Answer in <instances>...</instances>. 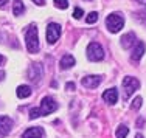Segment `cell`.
<instances>
[{
    "label": "cell",
    "mask_w": 146,
    "mask_h": 138,
    "mask_svg": "<svg viewBox=\"0 0 146 138\" xmlns=\"http://www.w3.org/2000/svg\"><path fill=\"white\" fill-rule=\"evenodd\" d=\"M120 40H121V47L127 50V48H131L132 45H135V34L134 33H127V34H124Z\"/></svg>",
    "instance_id": "14"
},
{
    "label": "cell",
    "mask_w": 146,
    "mask_h": 138,
    "mask_svg": "<svg viewBox=\"0 0 146 138\" xmlns=\"http://www.w3.org/2000/svg\"><path fill=\"white\" fill-rule=\"evenodd\" d=\"M138 87H140V81H138L137 78L126 76L123 79V88H124V96H126V98H129Z\"/></svg>",
    "instance_id": "5"
},
{
    "label": "cell",
    "mask_w": 146,
    "mask_h": 138,
    "mask_svg": "<svg viewBox=\"0 0 146 138\" xmlns=\"http://www.w3.org/2000/svg\"><path fill=\"white\" fill-rule=\"evenodd\" d=\"M33 2H34V3H37L39 6H42L44 3H45V0H33Z\"/></svg>",
    "instance_id": "25"
},
{
    "label": "cell",
    "mask_w": 146,
    "mask_h": 138,
    "mask_svg": "<svg viewBox=\"0 0 146 138\" xmlns=\"http://www.w3.org/2000/svg\"><path fill=\"white\" fill-rule=\"evenodd\" d=\"M59 36H61V25H59V23H54V22L48 23V26H47V42L50 44V45H53V44H56Z\"/></svg>",
    "instance_id": "6"
},
{
    "label": "cell",
    "mask_w": 146,
    "mask_h": 138,
    "mask_svg": "<svg viewBox=\"0 0 146 138\" xmlns=\"http://www.w3.org/2000/svg\"><path fill=\"white\" fill-rule=\"evenodd\" d=\"M106 26L110 33H118L124 26V17L120 13H112L106 19Z\"/></svg>",
    "instance_id": "3"
},
{
    "label": "cell",
    "mask_w": 146,
    "mask_h": 138,
    "mask_svg": "<svg viewBox=\"0 0 146 138\" xmlns=\"http://www.w3.org/2000/svg\"><path fill=\"white\" fill-rule=\"evenodd\" d=\"M42 65L40 64H31L28 68V79L31 82H39L42 79Z\"/></svg>",
    "instance_id": "7"
},
{
    "label": "cell",
    "mask_w": 146,
    "mask_h": 138,
    "mask_svg": "<svg viewBox=\"0 0 146 138\" xmlns=\"http://www.w3.org/2000/svg\"><path fill=\"white\" fill-rule=\"evenodd\" d=\"M23 13H25V6H23L22 0H14V3H13V14L20 16Z\"/></svg>",
    "instance_id": "16"
},
{
    "label": "cell",
    "mask_w": 146,
    "mask_h": 138,
    "mask_svg": "<svg viewBox=\"0 0 146 138\" xmlns=\"http://www.w3.org/2000/svg\"><path fill=\"white\" fill-rule=\"evenodd\" d=\"M56 110H58V102L53 98H50V96H45L39 107H33L30 110V120L39 118L42 115H50V113L56 112Z\"/></svg>",
    "instance_id": "1"
},
{
    "label": "cell",
    "mask_w": 146,
    "mask_h": 138,
    "mask_svg": "<svg viewBox=\"0 0 146 138\" xmlns=\"http://www.w3.org/2000/svg\"><path fill=\"white\" fill-rule=\"evenodd\" d=\"M42 137H44L42 127H30L22 135V138H42Z\"/></svg>",
    "instance_id": "12"
},
{
    "label": "cell",
    "mask_w": 146,
    "mask_h": 138,
    "mask_svg": "<svg viewBox=\"0 0 146 138\" xmlns=\"http://www.w3.org/2000/svg\"><path fill=\"white\" fill-rule=\"evenodd\" d=\"M127 133H129V127H127V126H124V124L118 126V129H117V138H126Z\"/></svg>",
    "instance_id": "17"
},
{
    "label": "cell",
    "mask_w": 146,
    "mask_h": 138,
    "mask_svg": "<svg viewBox=\"0 0 146 138\" xmlns=\"http://www.w3.org/2000/svg\"><path fill=\"white\" fill-rule=\"evenodd\" d=\"M135 17H137V19L146 26V14H135Z\"/></svg>",
    "instance_id": "22"
},
{
    "label": "cell",
    "mask_w": 146,
    "mask_h": 138,
    "mask_svg": "<svg viewBox=\"0 0 146 138\" xmlns=\"http://www.w3.org/2000/svg\"><path fill=\"white\" fill-rule=\"evenodd\" d=\"M101 81H103V78L98 76V75H89V76H84L81 79V84L86 88H96L101 84Z\"/></svg>",
    "instance_id": "8"
},
{
    "label": "cell",
    "mask_w": 146,
    "mask_h": 138,
    "mask_svg": "<svg viewBox=\"0 0 146 138\" xmlns=\"http://www.w3.org/2000/svg\"><path fill=\"white\" fill-rule=\"evenodd\" d=\"M135 2H138V3H141V5L146 6V0H135Z\"/></svg>",
    "instance_id": "28"
},
{
    "label": "cell",
    "mask_w": 146,
    "mask_h": 138,
    "mask_svg": "<svg viewBox=\"0 0 146 138\" xmlns=\"http://www.w3.org/2000/svg\"><path fill=\"white\" fill-rule=\"evenodd\" d=\"M73 65H75V57L72 56V54H64V56L61 57V61H59V67H61V70H68V68H72Z\"/></svg>",
    "instance_id": "13"
},
{
    "label": "cell",
    "mask_w": 146,
    "mask_h": 138,
    "mask_svg": "<svg viewBox=\"0 0 146 138\" xmlns=\"http://www.w3.org/2000/svg\"><path fill=\"white\" fill-rule=\"evenodd\" d=\"M145 51H146V45L141 40H138V42H135V47H134V50H132V54H131V59L132 61H140L141 59V56L145 54Z\"/></svg>",
    "instance_id": "10"
},
{
    "label": "cell",
    "mask_w": 146,
    "mask_h": 138,
    "mask_svg": "<svg viewBox=\"0 0 146 138\" xmlns=\"http://www.w3.org/2000/svg\"><path fill=\"white\" fill-rule=\"evenodd\" d=\"M103 99L107 102V104H115V102L118 101V92H117V88H107V90L103 93Z\"/></svg>",
    "instance_id": "11"
},
{
    "label": "cell",
    "mask_w": 146,
    "mask_h": 138,
    "mask_svg": "<svg viewBox=\"0 0 146 138\" xmlns=\"http://www.w3.org/2000/svg\"><path fill=\"white\" fill-rule=\"evenodd\" d=\"M25 44L30 53H36L39 50V36H37V28L34 25H30L25 31Z\"/></svg>",
    "instance_id": "2"
},
{
    "label": "cell",
    "mask_w": 146,
    "mask_h": 138,
    "mask_svg": "<svg viewBox=\"0 0 146 138\" xmlns=\"http://www.w3.org/2000/svg\"><path fill=\"white\" fill-rule=\"evenodd\" d=\"M141 102H143V99H141V96H137V98L132 101V104H131V107L134 109V110H138L141 107Z\"/></svg>",
    "instance_id": "19"
},
{
    "label": "cell",
    "mask_w": 146,
    "mask_h": 138,
    "mask_svg": "<svg viewBox=\"0 0 146 138\" xmlns=\"http://www.w3.org/2000/svg\"><path fill=\"white\" fill-rule=\"evenodd\" d=\"M3 62H5V57H3V56H2V54H0V65H2V64H3Z\"/></svg>",
    "instance_id": "29"
},
{
    "label": "cell",
    "mask_w": 146,
    "mask_h": 138,
    "mask_svg": "<svg viewBox=\"0 0 146 138\" xmlns=\"http://www.w3.org/2000/svg\"><path fill=\"white\" fill-rule=\"evenodd\" d=\"M54 5H56V8L65 9L68 8V0H54Z\"/></svg>",
    "instance_id": "20"
},
{
    "label": "cell",
    "mask_w": 146,
    "mask_h": 138,
    "mask_svg": "<svg viewBox=\"0 0 146 138\" xmlns=\"http://www.w3.org/2000/svg\"><path fill=\"white\" fill-rule=\"evenodd\" d=\"M8 3V0H0V6H5Z\"/></svg>",
    "instance_id": "27"
},
{
    "label": "cell",
    "mask_w": 146,
    "mask_h": 138,
    "mask_svg": "<svg viewBox=\"0 0 146 138\" xmlns=\"http://www.w3.org/2000/svg\"><path fill=\"white\" fill-rule=\"evenodd\" d=\"M135 138H143V135H141V133H137V135H135Z\"/></svg>",
    "instance_id": "30"
},
{
    "label": "cell",
    "mask_w": 146,
    "mask_h": 138,
    "mask_svg": "<svg viewBox=\"0 0 146 138\" xmlns=\"http://www.w3.org/2000/svg\"><path fill=\"white\" fill-rule=\"evenodd\" d=\"M65 88H67L68 92H73L75 90V82H67V84H65Z\"/></svg>",
    "instance_id": "23"
},
{
    "label": "cell",
    "mask_w": 146,
    "mask_h": 138,
    "mask_svg": "<svg viewBox=\"0 0 146 138\" xmlns=\"http://www.w3.org/2000/svg\"><path fill=\"white\" fill-rule=\"evenodd\" d=\"M82 16H84L82 9L81 8H75V11H73V17H75V19H81Z\"/></svg>",
    "instance_id": "21"
},
{
    "label": "cell",
    "mask_w": 146,
    "mask_h": 138,
    "mask_svg": "<svg viewBox=\"0 0 146 138\" xmlns=\"http://www.w3.org/2000/svg\"><path fill=\"white\" fill-rule=\"evenodd\" d=\"M143 123H145V120H143V118H138V120H137V126H138V127L143 126Z\"/></svg>",
    "instance_id": "24"
},
{
    "label": "cell",
    "mask_w": 146,
    "mask_h": 138,
    "mask_svg": "<svg viewBox=\"0 0 146 138\" xmlns=\"http://www.w3.org/2000/svg\"><path fill=\"white\" fill-rule=\"evenodd\" d=\"M3 78H5V71L0 70V81H3Z\"/></svg>",
    "instance_id": "26"
},
{
    "label": "cell",
    "mask_w": 146,
    "mask_h": 138,
    "mask_svg": "<svg viewBox=\"0 0 146 138\" xmlns=\"http://www.w3.org/2000/svg\"><path fill=\"white\" fill-rule=\"evenodd\" d=\"M87 57L93 62H98L104 59V50L98 42H90L87 47Z\"/></svg>",
    "instance_id": "4"
},
{
    "label": "cell",
    "mask_w": 146,
    "mask_h": 138,
    "mask_svg": "<svg viewBox=\"0 0 146 138\" xmlns=\"http://www.w3.org/2000/svg\"><path fill=\"white\" fill-rule=\"evenodd\" d=\"M96 20H98V13H95V11L89 13L87 17H86V22H87V23H95Z\"/></svg>",
    "instance_id": "18"
},
{
    "label": "cell",
    "mask_w": 146,
    "mask_h": 138,
    "mask_svg": "<svg viewBox=\"0 0 146 138\" xmlns=\"http://www.w3.org/2000/svg\"><path fill=\"white\" fill-rule=\"evenodd\" d=\"M13 126H14V123H13V120L9 116H6V115L0 116V135H3V137L8 135L11 132Z\"/></svg>",
    "instance_id": "9"
},
{
    "label": "cell",
    "mask_w": 146,
    "mask_h": 138,
    "mask_svg": "<svg viewBox=\"0 0 146 138\" xmlns=\"http://www.w3.org/2000/svg\"><path fill=\"white\" fill-rule=\"evenodd\" d=\"M31 93H33V90H31L30 85H19L16 90V95L17 98L23 99V98H28V96H31Z\"/></svg>",
    "instance_id": "15"
}]
</instances>
